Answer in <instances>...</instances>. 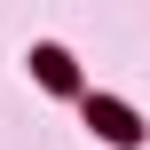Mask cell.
<instances>
[{"instance_id":"6da1fadb","label":"cell","mask_w":150,"mask_h":150,"mask_svg":"<svg viewBox=\"0 0 150 150\" xmlns=\"http://www.w3.org/2000/svg\"><path fill=\"white\" fill-rule=\"evenodd\" d=\"M87 119H95V127H103V134H111V142H134V134H142V127H134V111H127V103H87Z\"/></svg>"},{"instance_id":"7a4b0ae2","label":"cell","mask_w":150,"mask_h":150,"mask_svg":"<svg viewBox=\"0 0 150 150\" xmlns=\"http://www.w3.org/2000/svg\"><path fill=\"white\" fill-rule=\"evenodd\" d=\"M32 63H40V79H47V87H71V63H63V47H40Z\"/></svg>"}]
</instances>
